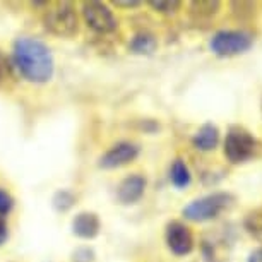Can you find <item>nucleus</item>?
<instances>
[{
	"label": "nucleus",
	"instance_id": "obj_1",
	"mask_svg": "<svg viewBox=\"0 0 262 262\" xmlns=\"http://www.w3.org/2000/svg\"><path fill=\"white\" fill-rule=\"evenodd\" d=\"M14 63L28 81L47 82L53 74V58L45 43L34 38H19L14 43Z\"/></svg>",
	"mask_w": 262,
	"mask_h": 262
},
{
	"label": "nucleus",
	"instance_id": "obj_2",
	"mask_svg": "<svg viewBox=\"0 0 262 262\" xmlns=\"http://www.w3.org/2000/svg\"><path fill=\"white\" fill-rule=\"evenodd\" d=\"M254 45V36L244 29H221L211 38L209 48L216 57L228 58L249 52Z\"/></svg>",
	"mask_w": 262,
	"mask_h": 262
},
{
	"label": "nucleus",
	"instance_id": "obj_3",
	"mask_svg": "<svg viewBox=\"0 0 262 262\" xmlns=\"http://www.w3.org/2000/svg\"><path fill=\"white\" fill-rule=\"evenodd\" d=\"M259 142L242 125H231L225 139V156L231 165H242L255 156Z\"/></svg>",
	"mask_w": 262,
	"mask_h": 262
},
{
	"label": "nucleus",
	"instance_id": "obj_4",
	"mask_svg": "<svg viewBox=\"0 0 262 262\" xmlns=\"http://www.w3.org/2000/svg\"><path fill=\"white\" fill-rule=\"evenodd\" d=\"M233 195L226 194V192H216V194L204 195L201 199L192 201L189 206L184 207L185 220L195 221V223H204V221L214 220V217L223 212L226 207L231 206Z\"/></svg>",
	"mask_w": 262,
	"mask_h": 262
},
{
	"label": "nucleus",
	"instance_id": "obj_5",
	"mask_svg": "<svg viewBox=\"0 0 262 262\" xmlns=\"http://www.w3.org/2000/svg\"><path fill=\"white\" fill-rule=\"evenodd\" d=\"M45 26L58 36H72L77 33V16L71 4L58 2L45 14Z\"/></svg>",
	"mask_w": 262,
	"mask_h": 262
},
{
	"label": "nucleus",
	"instance_id": "obj_6",
	"mask_svg": "<svg viewBox=\"0 0 262 262\" xmlns=\"http://www.w3.org/2000/svg\"><path fill=\"white\" fill-rule=\"evenodd\" d=\"M82 12L88 26L93 28L98 33H112L117 29V19L105 4L86 2Z\"/></svg>",
	"mask_w": 262,
	"mask_h": 262
},
{
	"label": "nucleus",
	"instance_id": "obj_7",
	"mask_svg": "<svg viewBox=\"0 0 262 262\" xmlns=\"http://www.w3.org/2000/svg\"><path fill=\"white\" fill-rule=\"evenodd\" d=\"M166 245L175 255H187L194 249V236L180 221H170L165 230Z\"/></svg>",
	"mask_w": 262,
	"mask_h": 262
},
{
	"label": "nucleus",
	"instance_id": "obj_8",
	"mask_svg": "<svg viewBox=\"0 0 262 262\" xmlns=\"http://www.w3.org/2000/svg\"><path fill=\"white\" fill-rule=\"evenodd\" d=\"M139 156V147L132 142H118L113 147H110L103 158L100 160V166L103 168H118L127 163L134 161Z\"/></svg>",
	"mask_w": 262,
	"mask_h": 262
},
{
	"label": "nucleus",
	"instance_id": "obj_9",
	"mask_svg": "<svg viewBox=\"0 0 262 262\" xmlns=\"http://www.w3.org/2000/svg\"><path fill=\"white\" fill-rule=\"evenodd\" d=\"M146 189V179L141 175H130L118 185V201L123 204H132L139 201Z\"/></svg>",
	"mask_w": 262,
	"mask_h": 262
},
{
	"label": "nucleus",
	"instance_id": "obj_10",
	"mask_svg": "<svg viewBox=\"0 0 262 262\" xmlns=\"http://www.w3.org/2000/svg\"><path fill=\"white\" fill-rule=\"evenodd\" d=\"M202 254L206 262H228L230 242L228 238H211L202 242Z\"/></svg>",
	"mask_w": 262,
	"mask_h": 262
},
{
	"label": "nucleus",
	"instance_id": "obj_11",
	"mask_svg": "<svg viewBox=\"0 0 262 262\" xmlns=\"http://www.w3.org/2000/svg\"><path fill=\"white\" fill-rule=\"evenodd\" d=\"M217 142H220V130L212 123H204L192 137V144L197 151L202 152L212 151L217 146Z\"/></svg>",
	"mask_w": 262,
	"mask_h": 262
},
{
	"label": "nucleus",
	"instance_id": "obj_12",
	"mask_svg": "<svg viewBox=\"0 0 262 262\" xmlns=\"http://www.w3.org/2000/svg\"><path fill=\"white\" fill-rule=\"evenodd\" d=\"M72 230L81 238H93L100 231V220L93 212H81V214L74 217Z\"/></svg>",
	"mask_w": 262,
	"mask_h": 262
},
{
	"label": "nucleus",
	"instance_id": "obj_13",
	"mask_svg": "<svg viewBox=\"0 0 262 262\" xmlns=\"http://www.w3.org/2000/svg\"><path fill=\"white\" fill-rule=\"evenodd\" d=\"M220 2H192L190 4V14L194 16L195 23L201 21H209L211 17H214L217 11H220Z\"/></svg>",
	"mask_w": 262,
	"mask_h": 262
},
{
	"label": "nucleus",
	"instance_id": "obj_14",
	"mask_svg": "<svg viewBox=\"0 0 262 262\" xmlns=\"http://www.w3.org/2000/svg\"><path fill=\"white\" fill-rule=\"evenodd\" d=\"M170 180L171 184L179 189H184L190 184V171H189V166L185 165L184 160H175L171 163V168H170Z\"/></svg>",
	"mask_w": 262,
	"mask_h": 262
},
{
	"label": "nucleus",
	"instance_id": "obj_15",
	"mask_svg": "<svg viewBox=\"0 0 262 262\" xmlns=\"http://www.w3.org/2000/svg\"><path fill=\"white\" fill-rule=\"evenodd\" d=\"M244 228L252 238L262 244V209L250 211L244 217Z\"/></svg>",
	"mask_w": 262,
	"mask_h": 262
},
{
	"label": "nucleus",
	"instance_id": "obj_16",
	"mask_svg": "<svg viewBox=\"0 0 262 262\" xmlns=\"http://www.w3.org/2000/svg\"><path fill=\"white\" fill-rule=\"evenodd\" d=\"M130 50L134 53H139V55H149L156 50V39L152 34L147 33L136 34L134 39L130 41Z\"/></svg>",
	"mask_w": 262,
	"mask_h": 262
},
{
	"label": "nucleus",
	"instance_id": "obj_17",
	"mask_svg": "<svg viewBox=\"0 0 262 262\" xmlns=\"http://www.w3.org/2000/svg\"><path fill=\"white\" fill-rule=\"evenodd\" d=\"M149 4H151V7H155L156 11H160L163 14H175L180 7L179 0H158V2L152 0Z\"/></svg>",
	"mask_w": 262,
	"mask_h": 262
},
{
	"label": "nucleus",
	"instance_id": "obj_18",
	"mask_svg": "<svg viewBox=\"0 0 262 262\" xmlns=\"http://www.w3.org/2000/svg\"><path fill=\"white\" fill-rule=\"evenodd\" d=\"M12 206H14V199L6 190L0 189V214H7L12 209Z\"/></svg>",
	"mask_w": 262,
	"mask_h": 262
},
{
	"label": "nucleus",
	"instance_id": "obj_19",
	"mask_svg": "<svg viewBox=\"0 0 262 262\" xmlns=\"http://www.w3.org/2000/svg\"><path fill=\"white\" fill-rule=\"evenodd\" d=\"M9 74V63H7V58L0 53V82L6 81V76Z\"/></svg>",
	"mask_w": 262,
	"mask_h": 262
},
{
	"label": "nucleus",
	"instance_id": "obj_20",
	"mask_svg": "<svg viewBox=\"0 0 262 262\" xmlns=\"http://www.w3.org/2000/svg\"><path fill=\"white\" fill-rule=\"evenodd\" d=\"M247 262H262V247L252 250L249 257H247Z\"/></svg>",
	"mask_w": 262,
	"mask_h": 262
},
{
	"label": "nucleus",
	"instance_id": "obj_21",
	"mask_svg": "<svg viewBox=\"0 0 262 262\" xmlns=\"http://www.w3.org/2000/svg\"><path fill=\"white\" fill-rule=\"evenodd\" d=\"M6 238H7V225L4 220H0V245L6 242Z\"/></svg>",
	"mask_w": 262,
	"mask_h": 262
},
{
	"label": "nucleus",
	"instance_id": "obj_22",
	"mask_svg": "<svg viewBox=\"0 0 262 262\" xmlns=\"http://www.w3.org/2000/svg\"><path fill=\"white\" fill-rule=\"evenodd\" d=\"M141 2H117V6H125V7H136Z\"/></svg>",
	"mask_w": 262,
	"mask_h": 262
},
{
	"label": "nucleus",
	"instance_id": "obj_23",
	"mask_svg": "<svg viewBox=\"0 0 262 262\" xmlns=\"http://www.w3.org/2000/svg\"><path fill=\"white\" fill-rule=\"evenodd\" d=\"M260 108H262V105H260Z\"/></svg>",
	"mask_w": 262,
	"mask_h": 262
}]
</instances>
